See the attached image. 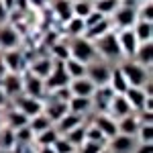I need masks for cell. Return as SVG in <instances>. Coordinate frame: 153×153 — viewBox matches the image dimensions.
<instances>
[{"label":"cell","mask_w":153,"mask_h":153,"mask_svg":"<svg viewBox=\"0 0 153 153\" xmlns=\"http://www.w3.org/2000/svg\"><path fill=\"white\" fill-rule=\"evenodd\" d=\"M51 94H53V100H59V102H68L71 98V90L70 86H61V88H55V90H51Z\"/></svg>","instance_id":"cell-44"},{"label":"cell","mask_w":153,"mask_h":153,"mask_svg":"<svg viewBox=\"0 0 153 153\" xmlns=\"http://www.w3.org/2000/svg\"><path fill=\"white\" fill-rule=\"evenodd\" d=\"M117 39H118V47H120V53L127 55V57H133L135 51L139 47V41L133 33V29H120L117 33Z\"/></svg>","instance_id":"cell-6"},{"label":"cell","mask_w":153,"mask_h":153,"mask_svg":"<svg viewBox=\"0 0 153 153\" xmlns=\"http://www.w3.org/2000/svg\"><path fill=\"white\" fill-rule=\"evenodd\" d=\"M108 86H110V90H112L114 94H125V92H127L129 84H127V80H125V76H123L120 68L110 70V80H108Z\"/></svg>","instance_id":"cell-23"},{"label":"cell","mask_w":153,"mask_h":153,"mask_svg":"<svg viewBox=\"0 0 153 153\" xmlns=\"http://www.w3.org/2000/svg\"><path fill=\"white\" fill-rule=\"evenodd\" d=\"M71 10H74V16L86 19L90 12L94 10V6H92V0H71Z\"/></svg>","instance_id":"cell-32"},{"label":"cell","mask_w":153,"mask_h":153,"mask_svg":"<svg viewBox=\"0 0 153 153\" xmlns=\"http://www.w3.org/2000/svg\"><path fill=\"white\" fill-rule=\"evenodd\" d=\"M108 110H110V114L112 118H123V117H129L133 114V108H131L129 100L125 98V94H114L110 98V104H108Z\"/></svg>","instance_id":"cell-10"},{"label":"cell","mask_w":153,"mask_h":153,"mask_svg":"<svg viewBox=\"0 0 153 153\" xmlns=\"http://www.w3.org/2000/svg\"><path fill=\"white\" fill-rule=\"evenodd\" d=\"M120 4H123V0H94V2H92L94 10L102 12L104 16L112 14V12H114L118 6H120Z\"/></svg>","instance_id":"cell-31"},{"label":"cell","mask_w":153,"mask_h":153,"mask_svg":"<svg viewBox=\"0 0 153 153\" xmlns=\"http://www.w3.org/2000/svg\"><path fill=\"white\" fill-rule=\"evenodd\" d=\"M51 127V120H49L43 112L41 114H37V117H31L29 118V129L33 131V133H41V131H45V129H49Z\"/></svg>","instance_id":"cell-34"},{"label":"cell","mask_w":153,"mask_h":153,"mask_svg":"<svg viewBox=\"0 0 153 153\" xmlns=\"http://www.w3.org/2000/svg\"><path fill=\"white\" fill-rule=\"evenodd\" d=\"M86 139H88V141H96V143H102V145H104V143H106V137H104V135H102V133H100V129L96 127L94 123H92L90 127H86Z\"/></svg>","instance_id":"cell-41"},{"label":"cell","mask_w":153,"mask_h":153,"mask_svg":"<svg viewBox=\"0 0 153 153\" xmlns=\"http://www.w3.org/2000/svg\"><path fill=\"white\" fill-rule=\"evenodd\" d=\"M108 151L110 153H133V149L137 147V141H135V137H131V135H123V133H118L114 135L112 139H108Z\"/></svg>","instance_id":"cell-7"},{"label":"cell","mask_w":153,"mask_h":153,"mask_svg":"<svg viewBox=\"0 0 153 153\" xmlns=\"http://www.w3.org/2000/svg\"><path fill=\"white\" fill-rule=\"evenodd\" d=\"M86 78L94 84L96 88H98V86H106L108 80H110V68L104 65V63L88 65V70H86Z\"/></svg>","instance_id":"cell-9"},{"label":"cell","mask_w":153,"mask_h":153,"mask_svg":"<svg viewBox=\"0 0 153 153\" xmlns=\"http://www.w3.org/2000/svg\"><path fill=\"white\" fill-rule=\"evenodd\" d=\"M8 127H10L12 131L21 129V127H25V125H29V118L25 117L21 110H12V112H8Z\"/></svg>","instance_id":"cell-36"},{"label":"cell","mask_w":153,"mask_h":153,"mask_svg":"<svg viewBox=\"0 0 153 153\" xmlns=\"http://www.w3.org/2000/svg\"><path fill=\"white\" fill-rule=\"evenodd\" d=\"M70 90H71V96H84V98H92L94 94L96 86L86 76L84 78H76V80H70Z\"/></svg>","instance_id":"cell-12"},{"label":"cell","mask_w":153,"mask_h":153,"mask_svg":"<svg viewBox=\"0 0 153 153\" xmlns=\"http://www.w3.org/2000/svg\"><path fill=\"white\" fill-rule=\"evenodd\" d=\"M39 153H55V149L51 145H47V147H39Z\"/></svg>","instance_id":"cell-50"},{"label":"cell","mask_w":153,"mask_h":153,"mask_svg":"<svg viewBox=\"0 0 153 153\" xmlns=\"http://www.w3.org/2000/svg\"><path fill=\"white\" fill-rule=\"evenodd\" d=\"M43 102L39 100V98H31V96H21V98H16V110H21L27 118L31 117H37V114H41L43 112Z\"/></svg>","instance_id":"cell-8"},{"label":"cell","mask_w":153,"mask_h":153,"mask_svg":"<svg viewBox=\"0 0 153 153\" xmlns=\"http://www.w3.org/2000/svg\"><path fill=\"white\" fill-rule=\"evenodd\" d=\"M43 84H45V90H49V92L55 88H61V86H70V76L63 68V61H57V59L53 61V70L43 80Z\"/></svg>","instance_id":"cell-4"},{"label":"cell","mask_w":153,"mask_h":153,"mask_svg":"<svg viewBox=\"0 0 153 153\" xmlns=\"http://www.w3.org/2000/svg\"><path fill=\"white\" fill-rule=\"evenodd\" d=\"M0 88H2V92L4 96H16L23 92V78L19 76V74H6L2 80H0Z\"/></svg>","instance_id":"cell-11"},{"label":"cell","mask_w":153,"mask_h":153,"mask_svg":"<svg viewBox=\"0 0 153 153\" xmlns=\"http://www.w3.org/2000/svg\"><path fill=\"white\" fill-rule=\"evenodd\" d=\"M117 127H118V133L135 137V135H137V131H139V127H141V120L135 117V114H129V117L118 118V120H117Z\"/></svg>","instance_id":"cell-18"},{"label":"cell","mask_w":153,"mask_h":153,"mask_svg":"<svg viewBox=\"0 0 153 153\" xmlns=\"http://www.w3.org/2000/svg\"><path fill=\"white\" fill-rule=\"evenodd\" d=\"M23 90L27 92V96H31V98H39L41 100V96L45 94V84L41 78H37L33 74H29L27 78L23 80Z\"/></svg>","instance_id":"cell-13"},{"label":"cell","mask_w":153,"mask_h":153,"mask_svg":"<svg viewBox=\"0 0 153 153\" xmlns=\"http://www.w3.org/2000/svg\"><path fill=\"white\" fill-rule=\"evenodd\" d=\"M94 125L100 129V133L106 137V141L108 139H112L114 135H118V127H117V120L112 117H106V114H98L94 118Z\"/></svg>","instance_id":"cell-15"},{"label":"cell","mask_w":153,"mask_h":153,"mask_svg":"<svg viewBox=\"0 0 153 153\" xmlns=\"http://www.w3.org/2000/svg\"><path fill=\"white\" fill-rule=\"evenodd\" d=\"M51 70H53V59H47V57L37 59L35 63L31 65V74L37 76V78H41V80H45L51 74Z\"/></svg>","instance_id":"cell-27"},{"label":"cell","mask_w":153,"mask_h":153,"mask_svg":"<svg viewBox=\"0 0 153 153\" xmlns=\"http://www.w3.org/2000/svg\"><path fill=\"white\" fill-rule=\"evenodd\" d=\"M133 59H135V63L145 65V70L151 68V63H153V45H151V41H149V43H139V47H137V51H135Z\"/></svg>","instance_id":"cell-16"},{"label":"cell","mask_w":153,"mask_h":153,"mask_svg":"<svg viewBox=\"0 0 153 153\" xmlns=\"http://www.w3.org/2000/svg\"><path fill=\"white\" fill-rule=\"evenodd\" d=\"M133 33H135L139 43H149L153 39V23H149V21H137L133 25Z\"/></svg>","instance_id":"cell-20"},{"label":"cell","mask_w":153,"mask_h":153,"mask_svg":"<svg viewBox=\"0 0 153 153\" xmlns=\"http://www.w3.org/2000/svg\"><path fill=\"white\" fill-rule=\"evenodd\" d=\"M135 137L139 139V143H153V125H141Z\"/></svg>","instance_id":"cell-42"},{"label":"cell","mask_w":153,"mask_h":153,"mask_svg":"<svg viewBox=\"0 0 153 153\" xmlns=\"http://www.w3.org/2000/svg\"><path fill=\"white\" fill-rule=\"evenodd\" d=\"M51 147L55 149V153H74V151H76V147H74V145H71L65 137H61V135L57 137V141L53 143Z\"/></svg>","instance_id":"cell-39"},{"label":"cell","mask_w":153,"mask_h":153,"mask_svg":"<svg viewBox=\"0 0 153 153\" xmlns=\"http://www.w3.org/2000/svg\"><path fill=\"white\" fill-rule=\"evenodd\" d=\"M2 63L6 65V70L10 71V74H19V71L23 70V55H21V51L6 49V53L2 57Z\"/></svg>","instance_id":"cell-17"},{"label":"cell","mask_w":153,"mask_h":153,"mask_svg":"<svg viewBox=\"0 0 153 153\" xmlns=\"http://www.w3.org/2000/svg\"><path fill=\"white\" fill-rule=\"evenodd\" d=\"M0 153H2V151H0Z\"/></svg>","instance_id":"cell-53"},{"label":"cell","mask_w":153,"mask_h":153,"mask_svg":"<svg viewBox=\"0 0 153 153\" xmlns=\"http://www.w3.org/2000/svg\"><path fill=\"white\" fill-rule=\"evenodd\" d=\"M94 43V49L98 51V53H102L104 57H110V59H117L120 57L123 53H120V47H118V39H117V33H106V35H102L100 39H96V41H92Z\"/></svg>","instance_id":"cell-3"},{"label":"cell","mask_w":153,"mask_h":153,"mask_svg":"<svg viewBox=\"0 0 153 153\" xmlns=\"http://www.w3.org/2000/svg\"><path fill=\"white\" fill-rule=\"evenodd\" d=\"M133 153H153V143H139V147H135Z\"/></svg>","instance_id":"cell-47"},{"label":"cell","mask_w":153,"mask_h":153,"mask_svg":"<svg viewBox=\"0 0 153 153\" xmlns=\"http://www.w3.org/2000/svg\"><path fill=\"white\" fill-rule=\"evenodd\" d=\"M6 74H8V70H6V65L2 63V57H0V80H2V78L6 76Z\"/></svg>","instance_id":"cell-49"},{"label":"cell","mask_w":153,"mask_h":153,"mask_svg":"<svg viewBox=\"0 0 153 153\" xmlns=\"http://www.w3.org/2000/svg\"><path fill=\"white\" fill-rule=\"evenodd\" d=\"M53 55L57 61H65V59H70V45H63V43H57V45H53Z\"/></svg>","instance_id":"cell-43"},{"label":"cell","mask_w":153,"mask_h":153,"mask_svg":"<svg viewBox=\"0 0 153 153\" xmlns=\"http://www.w3.org/2000/svg\"><path fill=\"white\" fill-rule=\"evenodd\" d=\"M82 125V114H76V112H68L57 120V133H70L71 129L80 127Z\"/></svg>","instance_id":"cell-22"},{"label":"cell","mask_w":153,"mask_h":153,"mask_svg":"<svg viewBox=\"0 0 153 153\" xmlns=\"http://www.w3.org/2000/svg\"><path fill=\"white\" fill-rule=\"evenodd\" d=\"M106 33H110V21H108V19L92 25V27H88L86 33H84V37H86L88 41H96V39H100V37L106 35Z\"/></svg>","instance_id":"cell-26"},{"label":"cell","mask_w":153,"mask_h":153,"mask_svg":"<svg viewBox=\"0 0 153 153\" xmlns=\"http://www.w3.org/2000/svg\"><path fill=\"white\" fill-rule=\"evenodd\" d=\"M92 96H96V104L100 106V108H108L110 98L114 96V92H112V90H110V86L106 84V86H98Z\"/></svg>","instance_id":"cell-30"},{"label":"cell","mask_w":153,"mask_h":153,"mask_svg":"<svg viewBox=\"0 0 153 153\" xmlns=\"http://www.w3.org/2000/svg\"><path fill=\"white\" fill-rule=\"evenodd\" d=\"M43 110H45V117H47L51 123H57L63 114L70 112V110H68V102H59V100H51L47 106H43Z\"/></svg>","instance_id":"cell-19"},{"label":"cell","mask_w":153,"mask_h":153,"mask_svg":"<svg viewBox=\"0 0 153 153\" xmlns=\"http://www.w3.org/2000/svg\"><path fill=\"white\" fill-rule=\"evenodd\" d=\"M35 139V133L29 129V125H25V127H21V129L14 131V141L19 143H31Z\"/></svg>","instance_id":"cell-38"},{"label":"cell","mask_w":153,"mask_h":153,"mask_svg":"<svg viewBox=\"0 0 153 153\" xmlns=\"http://www.w3.org/2000/svg\"><path fill=\"white\" fill-rule=\"evenodd\" d=\"M118 68H120L125 80H127V84H129L131 88H143V84L149 80L147 70L143 65H139V63H135V61H127V63H123Z\"/></svg>","instance_id":"cell-1"},{"label":"cell","mask_w":153,"mask_h":153,"mask_svg":"<svg viewBox=\"0 0 153 153\" xmlns=\"http://www.w3.org/2000/svg\"><path fill=\"white\" fill-rule=\"evenodd\" d=\"M21 43V35L14 27H6L2 25L0 27V47L2 49H14Z\"/></svg>","instance_id":"cell-14"},{"label":"cell","mask_w":153,"mask_h":153,"mask_svg":"<svg viewBox=\"0 0 153 153\" xmlns=\"http://www.w3.org/2000/svg\"><path fill=\"white\" fill-rule=\"evenodd\" d=\"M53 10L59 19L65 23L74 16V10H71V0H53Z\"/></svg>","instance_id":"cell-29"},{"label":"cell","mask_w":153,"mask_h":153,"mask_svg":"<svg viewBox=\"0 0 153 153\" xmlns=\"http://www.w3.org/2000/svg\"><path fill=\"white\" fill-rule=\"evenodd\" d=\"M70 55L74 59H78V61H82V63H90L96 55V49H94V43L92 41H88L86 37H76L74 39V43L70 45Z\"/></svg>","instance_id":"cell-2"},{"label":"cell","mask_w":153,"mask_h":153,"mask_svg":"<svg viewBox=\"0 0 153 153\" xmlns=\"http://www.w3.org/2000/svg\"><path fill=\"white\" fill-rule=\"evenodd\" d=\"M125 98L129 100V104L133 110H143V106H145V100L149 98V96H145L143 92V88H127V92H125Z\"/></svg>","instance_id":"cell-21"},{"label":"cell","mask_w":153,"mask_h":153,"mask_svg":"<svg viewBox=\"0 0 153 153\" xmlns=\"http://www.w3.org/2000/svg\"><path fill=\"white\" fill-rule=\"evenodd\" d=\"M104 19H108V16H104L102 12H98V10H92L88 16H86V19H84V25H86V29H88V27L100 23V21H104Z\"/></svg>","instance_id":"cell-45"},{"label":"cell","mask_w":153,"mask_h":153,"mask_svg":"<svg viewBox=\"0 0 153 153\" xmlns=\"http://www.w3.org/2000/svg\"><path fill=\"white\" fill-rule=\"evenodd\" d=\"M65 31H68V35L70 37H84L86 33V25H84V19L80 16H71L70 21H65Z\"/></svg>","instance_id":"cell-28"},{"label":"cell","mask_w":153,"mask_h":153,"mask_svg":"<svg viewBox=\"0 0 153 153\" xmlns=\"http://www.w3.org/2000/svg\"><path fill=\"white\" fill-rule=\"evenodd\" d=\"M112 16H114V23H117L118 29H133V25L137 23V8L120 4L117 10L112 12Z\"/></svg>","instance_id":"cell-5"},{"label":"cell","mask_w":153,"mask_h":153,"mask_svg":"<svg viewBox=\"0 0 153 153\" xmlns=\"http://www.w3.org/2000/svg\"><path fill=\"white\" fill-rule=\"evenodd\" d=\"M137 21H149V23H153V2L151 0H145V2L139 4Z\"/></svg>","instance_id":"cell-37"},{"label":"cell","mask_w":153,"mask_h":153,"mask_svg":"<svg viewBox=\"0 0 153 153\" xmlns=\"http://www.w3.org/2000/svg\"><path fill=\"white\" fill-rule=\"evenodd\" d=\"M92 106H94L92 98H84V96H71L70 100H68V110L70 112H76V114L88 112Z\"/></svg>","instance_id":"cell-24"},{"label":"cell","mask_w":153,"mask_h":153,"mask_svg":"<svg viewBox=\"0 0 153 153\" xmlns=\"http://www.w3.org/2000/svg\"><path fill=\"white\" fill-rule=\"evenodd\" d=\"M100 153H110V151H108V149H102V151H100Z\"/></svg>","instance_id":"cell-52"},{"label":"cell","mask_w":153,"mask_h":153,"mask_svg":"<svg viewBox=\"0 0 153 153\" xmlns=\"http://www.w3.org/2000/svg\"><path fill=\"white\" fill-rule=\"evenodd\" d=\"M76 149H78V153H100L102 149H106V147L102 145V143L88 141V139H86V141H84L80 147H76Z\"/></svg>","instance_id":"cell-40"},{"label":"cell","mask_w":153,"mask_h":153,"mask_svg":"<svg viewBox=\"0 0 153 153\" xmlns=\"http://www.w3.org/2000/svg\"><path fill=\"white\" fill-rule=\"evenodd\" d=\"M8 8H6V6H4V2H2V0H0V27H2V25H6V21H8Z\"/></svg>","instance_id":"cell-48"},{"label":"cell","mask_w":153,"mask_h":153,"mask_svg":"<svg viewBox=\"0 0 153 153\" xmlns=\"http://www.w3.org/2000/svg\"><path fill=\"white\" fill-rule=\"evenodd\" d=\"M6 104V96H4V92H2V88H0V106Z\"/></svg>","instance_id":"cell-51"},{"label":"cell","mask_w":153,"mask_h":153,"mask_svg":"<svg viewBox=\"0 0 153 153\" xmlns=\"http://www.w3.org/2000/svg\"><path fill=\"white\" fill-rule=\"evenodd\" d=\"M65 139L74 145V147H80L84 141H86V127H76V129H71L70 133H65Z\"/></svg>","instance_id":"cell-35"},{"label":"cell","mask_w":153,"mask_h":153,"mask_svg":"<svg viewBox=\"0 0 153 153\" xmlns=\"http://www.w3.org/2000/svg\"><path fill=\"white\" fill-rule=\"evenodd\" d=\"M0 147H4V149H10V147H14V131H12L10 127L2 133V143H0Z\"/></svg>","instance_id":"cell-46"},{"label":"cell","mask_w":153,"mask_h":153,"mask_svg":"<svg viewBox=\"0 0 153 153\" xmlns=\"http://www.w3.org/2000/svg\"><path fill=\"white\" fill-rule=\"evenodd\" d=\"M63 68L68 71V76H70V80H76V78H84L86 76V70H88V65L82 63V61H78V59H65L63 61Z\"/></svg>","instance_id":"cell-25"},{"label":"cell","mask_w":153,"mask_h":153,"mask_svg":"<svg viewBox=\"0 0 153 153\" xmlns=\"http://www.w3.org/2000/svg\"><path fill=\"white\" fill-rule=\"evenodd\" d=\"M57 137H59V133H57V129H53V127H49V129H45V131H41V133H37V135H35L37 143H39L41 147L53 145V143L57 141Z\"/></svg>","instance_id":"cell-33"}]
</instances>
